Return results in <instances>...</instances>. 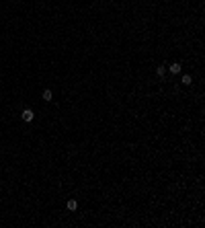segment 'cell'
Instances as JSON below:
<instances>
[{"label": "cell", "mask_w": 205, "mask_h": 228, "mask_svg": "<svg viewBox=\"0 0 205 228\" xmlns=\"http://www.w3.org/2000/svg\"><path fill=\"white\" fill-rule=\"evenodd\" d=\"M21 119L29 123V121H33V119H35V113L31 111V109H23V113H21Z\"/></svg>", "instance_id": "cell-1"}, {"label": "cell", "mask_w": 205, "mask_h": 228, "mask_svg": "<svg viewBox=\"0 0 205 228\" xmlns=\"http://www.w3.org/2000/svg\"><path fill=\"white\" fill-rule=\"evenodd\" d=\"M168 70H170L172 74H181V72H182V66L179 64V62H174V64H170V66H168Z\"/></svg>", "instance_id": "cell-2"}, {"label": "cell", "mask_w": 205, "mask_h": 228, "mask_svg": "<svg viewBox=\"0 0 205 228\" xmlns=\"http://www.w3.org/2000/svg\"><path fill=\"white\" fill-rule=\"evenodd\" d=\"M76 208H78V201H76V199H70V201H68V210H70V212H74Z\"/></svg>", "instance_id": "cell-3"}, {"label": "cell", "mask_w": 205, "mask_h": 228, "mask_svg": "<svg viewBox=\"0 0 205 228\" xmlns=\"http://www.w3.org/2000/svg\"><path fill=\"white\" fill-rule=\"evenodd\" d=\"M43 99H45V101H51V99H54V92L49 91V89H45V91H43Z\"/></svg>", "instance_id": "cell-4"}, {"label": "cell", "mask_w": 205, "mask_h": 228, "mask_svg": "<svg viewBox=\"0 0 205 228\" xmlns=\"http://www.w3.org/2000/svg\"><path fill=\"white\" fill-rule=\"evenodd\" d=\"M182 84H185V86H189V84H191V76H189V74H185V76H182V80H181Z\"/></svg>", "instance_id": "cell-5"}, {"label": "cell", "mask_w": 205, "mask_h": 228, "mask_svg": "<svg viewBox=\"0 0 205 228\" xmlns=\"http://www.w3.org/2000/svg\"><path fill=\"white\" fill-rule=\"evenodd\" d=\"M156 74H158V76H164V74H166V68H164V66H158V68H156Z\"/></svg>", "instance_id": "cell-6"}]
</instances>
